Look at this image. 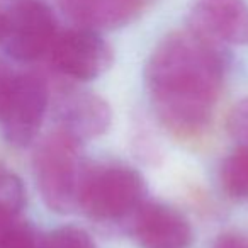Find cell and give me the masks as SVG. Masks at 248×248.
I'll return each instance as SVG.
<instances>
[{
	"instance_id": "cell-1",
	"label": "cell",
	"mask_w": 248,
	"mask_h": 248,
	"mask_svg": "<svg viewBox=\"0 0 248 248\" xmlns=\"http://www.w3.org/2000/svg\"><path fill=\"white\" fill-rule=\"evenodd\" d=\"M228 70V48L187 26L163 36L145 65L146 89L163 128L187 141L201 138L213 124Z\"/></svg>"
},
{
	"instance_id": "cell-2",
	"label": "cell",
	"mask_w": 248,
	"mask_h": 248,
	"mask_svg": "<svg viewBox=\"0 0 248 248\" xmlns=\"http://www.w3.org/2000/svg\"><path fill=\"white\" fill-rule=\"evenodd\" d=\"M148 201L145 177L126 163H90L78 209L90 221L128 231L135 214Z\"/></svg>"
},
{
	"instance_id": "cell-3",
	"label": "cell",
	"mask_w": 248,
	"mask_h": 248,
	"mask_svg": "<svg viewBox=\"0 0 248 248\" xmlns=\"http://www.w3.org/2000/svg\"><path fill=\"white\" fill-rule=\"evenodd\" d=\"M82 145L58 128L36 145L32 156L36 186L53 213L70 214L78 209L90 167L83 156Z\"/></svg>"
},
{
	"instance_id": "cell-4",
	"label": "cell",
	"mask_w": 248,
	"mask_h": 248,
	"mask_svg": "<svg viewBox=\"0 0 248 248\" xmlns=\"http://www.w3.org/2000/svg\"><path fill=\"white\" fill-rule=\"evenodd\" d=\"M60 31L53 9L43 0H17L4 11L0 45L21 63L46 60Z\"/></svg>"
},
{
	"instance_id": "cell-5",
	"label": "cell",
	"mask_w": 248,
	"mask_h": 248,
	"mask_svg": "<svg viewBox=\"0 0 248 248\" xmlns=\"http://www.w3.org/2000/svg\"><path fill=\"white\" fill-rule=\"evenodd\" d=\"M46 62L55 75L70 82H92L114 63V51L102 32L70 26L60 29Z\"/></svg>"
},
{
	"instance_id": "cell-6",
	"label": "cell",
	"mask_w": 248,
	"mask_h": 248,
	"mask_svg": "<svg viewBox=\"0 0 248 248\" xmlns=\"http://www.w3.org/2000/svg\"><path fill=\"white\" fill-rule=\"evenodd\" d=\"M56 128L85 143L106 135L112 124V107L102 95L73 85V82L56 75L48 77Z\"/></svg>"
},
{
	"instance_id": "cell-7",
	"label": "cell",
	"mask_w": 248,
	"mask_h": 248,
	"mask_svg": "<svg viewBox=\"0 0 248 248\" xmlns=\"http://www.w3.org/2000/svg\"><path fill=\"white\" fill-rule=\"evenodd\" d=\"M51 102L48 75L39 72L17 73L5 107L2 124L11 145L24 148L38 138Z\"/></svg>"
},
{
	"instance_id": "cell-8",
	"label": "cell",
	"mask_w": 248,
	"mask_h": 248,
	"mask_svg": "<svg viewBox=\"0 0 248 248\" xmlns=\"http://www.w3.org/2000/svg\"><path fill=\"white\" fill-rule=\"evenodd\" d=\"M187 28L213 43L230 46L248 45L247 0H192Z\"/></svg>"
},
{
	"instance_id": "cell-9",
	"label": "cell",
	"mask_w": 248,
	"mask_h": 248,
	"mask_svg": "<svg viewBox=\"0 0 248 248\" xmlns=\"http://www.w3.org/2000/svg\"><path fill=\"white\" fill-rule=\"evenodd\" d=\"M128 231L140 248H190L194 243L192 224L186 214L160 201H146Z\"/></svg>"
},
{
	"instance_id": "cell-10",
	"label": "cell",
	"mask_w": 248,
	"mask_h": 248,
	"mask_svg": "<svg viewBox=\"0 0 248 248\" xmlns=\"http://www.w3.org/2000/svg\"><path fill=\"white\" fill-rule=\"evenodd\" d=\"M72 26L97 32L114 31L135 22L148 5L141 0H56Z\"/></svg>"
},
{
	"instance_id": "cell-11",
	"label": "cell",
	"mask_w": 248,
	"mask_h": 248,
	"mask_svg": "<svg viewBox=\"0 0 248 248\" xmlns=\"http://www.w3.org/2000/svg\"><path fill=\"white\" fill-rule=\"evenodd\" d=\"M223 190L233 201H248V148L238 146L223 160L219 169Z\"/></svg>"
},
{
	"instance_id": "cell-12",
	"label": "cell",
	"mask_w": 248,
	"mask_h": 248,
	"mask_svg": "<svg viewBox=\"0 0 248 248\" xmlns=\"http://www.w3.org/2000/svg\"><path fill=\"white\" fill-rule=\"evenodd\" d=\"M26 206V189L21 177L0 163V221L19 217Z\"/></svg>"
},
{
	"instance_id": "cell-13",
	"label": "cell",
	"mask_w": 248,
	"mask_h": 248,
	"mask_svg": "<svg viewBox=\"0 0 248 248\" xmlns=\"http://www.w3.org/2000/svg\"><path fill=\"white\" fill-rule=\"evenodd\" d=\"M0 248H45V234L21 216L0 221Z\"/></svg>"
},
{
	"instance_id": "cell-14",
	"label": "cell",
	"mask_w": 248,
	"mask_h": 248,
	"mask_svg": "<svg viewBox=\"0 0 248 248\" xmlns=\"http://www.w3.org/2000/svg\"><path fill=\"white\" fill-rule=\"evenodd\" d=\"M45 248H97V245L83 228L66 224L45 234Z\"/></svg>"
},
{
	"instance_id": "cell-15",
	"label": "cell",
	"mask_w": 248,
	"mask_h": 248,
	"mask_svg": "<svg viewBox=\"0 0 248 248\" xmlns=\"http://www.w3.org/2000/svg\"><path fill=\"white\" fill-rule=\"evenodd\" d=\"M226 129L238 146L248 148V95L233 104L228 110Z\"/></svg>"
},
{
	"instance_id": "cell-16",
	"label": "cell",
	"mask_w": 248,
	"mask_h": 248,
	"mask_svg": "<svg viewBox=\"0 0 248 248\" xmlns=\"http://www.w3.org/2000/svg\"><path fill=\"white\" fill-rule=\"evenodd\" d=\"M16 77H17V73L11 68V65L0 58V123H2V117H4L12 89H14Z\"/></svg>"
},
{
	"instance_id": "cell-17",
	"label": "cell",
	"mask_w": 248,
	"mask_h": 248,
	"mask_svg": "<svg viewBox=\"0 0 248 248\" xmlns=\"http://www.w3.org/2000/svg\"><path fill=\"white\" fill-rule=\"evenodd\" d=\"M211 248H248V236L238 231H224L217 234Z\"/></svg>"
},
{
	"instance_id": "cell-18",
	"label": "cell",
	"mask_w": 248,
	"mask_h": 248,
	"mask_svg": "<svg viewBox=\"0 0 248 248\" xmlns=\"http://www.w3.org/2000/svg\"><path fill=\"white\" fill-rule=\"evenodd\" d=\"M2 28H4V11H0V38H2Z\"/></svg>"
},
{
	"instance_id": "cell-19",
	"label": "cell",
	"mask_w": 248,
	"mask_h": 248,
	"mask_svg": "<svg viewBox=\"0 0 248 248\" xmlns=\"http://www.w3.org/2000/svg\"><path fill=\"white\" fill-rule=\"evenodd\" d=\"M141 2H143V4H146V5H150L153 2V0H141Z\"/></svg>"
},
{
	"instance_id": "cell-20",
	"label": "cell",
	"mask_w": 248,
	"mask_h": 248,
	"mask_svg": "<svg viewBox=\"0 0 248 248\" xmlns=\"http://www.w3.org/2000/svg\"><path fill=\"white\" fill-rule=\"evenodd\" d=\"M9 2H17V0H9Z\"/></svg>"
}]
</instances>
